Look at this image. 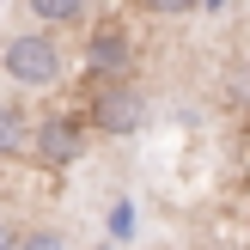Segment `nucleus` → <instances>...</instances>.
<instances>
[{
    "label": "nucleus",
    "instance_id": "obj_1",
    "mask_svg": "<svg viewBox=\"0 0 250 250\" xmlns=\"http://www.w3.org/2000/svg\"><path fill=\"white\" fill-rule=\"evenodd\" d=\"M6 80L19 85H55L61 80V49L49 31H24L6 43Z\"/></svg>",
    "mask_w": 250,
    "mask_h": 250
},
{
    "label": "nucleus",
    "instance_id": "obj_2",
    "mask_svg": "<svg viewBox=\"0 0 250 250\" xmlns=\"http://www.w3.org/2000/svg\"><path fill=\"white\" fill-rule=\"evenodd\" d=\"M80 146H85V134H80L73 116H43V122H31V153H37V165L61 171V165L80 159Z\"/></svg>",
    "mask_w": 250,
    "mask_h": 250
},
{
    "label": "nucleus",
    "instance_id": "obj_3",
    "mask_svg": "<svg viewBox=\"0 0 250 250\" xmlns=\"http://www.w3.org/2000/svg\"><path fill=\"white\" fill-rule=\"evenodd\" d=\"M98 128L104 134H141L146 128V98L134 92L128 80H110L98 92Z\"/></svg>",
    "mask_w": 250,
    "mask_h": 250
},
{
    "label": "nucleus",
    "instance_id": "obj_4",
    "mask_svg": "<svg viewBox=\"0 0 250 250\" xmlns=\"http://www.w3.org/2000/svg\"><path fill=\"white\" fill-rule=\"evenodd\" d=\"M85 67H92L98 80H122V67H128V37H122L116 24L92 31V43H85Z\"/></svg>",
    "mask_w": 250,
    "mask_h": 250
},
{
    "label": "nucleus",
    "instance_id": "obj_5",
    "mask_svg": "<svg viewBox=\"0 0 250 250\" xmlns=\"http://www.w3.org/2000/svg\"><path fill=\"white\" fill-rule=\"evenodd\" d=\"M31 153V116L19 104H0V159H19Z\"/></svg>",
    "mask_w": 250,
    "mask_h": 250
},
{
    "label": "nucleus",
    "instance_id": "obj_6",
    "mask_svg": "<svg viewBox=\"0 0 250 250\" xmlns=\"http://www.w3.org/2000/svg\"><path fill=\"white\" fill-rule=\"evenodd\" d=\"M31 12L43 24H80L85 19V0H31Z\"/></svg>",
    "mask_w": 250,
    "mask_h": 250
},
{
    "label": "nucleus",
    "instance_id": "obj_7",
    "mask_svg": "<svg viewBox=\"0 0 250 250\" xmlns=\"http://www.w3.org/2000/svg\"><path fill=\"white\" fill-rule=\"evenodd\" d=\"M12 250H67V244H61L55 232H24V238L12 244Z\"/></svg>",
    "mask_w": 250,
    "mask_h": 250
},
{
    "label": "nucleus",
    "instance_id": "obj_8",
    "mask_svg": "<svg viewBox=\"0 0 250 250\" xmlns=\"http://www.w3.org/2000/svg\"><path fill=\"white\" fill-rule=\"evenodd\" d=\"M141 6H146V12H165V19H177V12H189L195 0H141Z\"/></svg>",
    "mask_w": 250,
    "mask_h": 250
},
{
    "label": "nucleus",
    "instance_id": "obj_9",
    "mask_svg": "<svg viewBox=\"0 0 250 250\" xmlns=\"http://www.w3.org/2000/svg\"><path fill=\"white\" fill-rule=\"evenodd\" d=\"M110 232H116V238H128V232H134V226H128V202H116V214H110Z\"/></svg>",
    "mask_w": 250,
    "mask_h": 250
},
{
    "label": "nucleus",
    "instance_id": "obj_10",
    "mask_svg": "<svg viewBox=\"0 0 250 250\" xmlns=\"http://www.w3.org/2000/svg\"><path fill=\"white\" fill-rule=\"evenodd\" d=\"M232 98H244V104H250V67H238V80H232Z\"/></svg>",
    "mask_w": 250,
    "mask_h": 250
},
{
    "label": "nucleus",
    "instance_id": "obj_11",
    "mask_svg": "<svg viewBox=\"0 0 250 250\" xmlns=\"http://www.w3.org/2000/svg\"><path fill=\"white\" fill-rule=\"evenodd\" d=\"M12 244H19V238H12V226L0 220V250H12Z\"/></svg>",
    "mask_w": 250,
    "mask_h": 250
}]
</instances>
